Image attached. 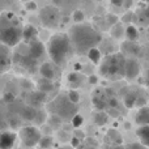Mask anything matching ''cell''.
<instances>
[{"mask_svg": "<svg viewBox=\"0 0 149 149\" xmlns=\"http://www.w3.org/2000/svg\"><path fill=\"white\" fill-rule=\"evenodd\" d=\"M72 46L79 52H88L101 42V34L88 24L77 22L70 30Z\"/></svg>", "mask_w": 149, "mask_h": 149, "instance_id": "cell-1", "label": "cell"}, {"mask_svg": "<svg viewBox=\"0 0 149 149\" xmlns=\"http://www.w3.org/2000/svg\"><path fill=\"white\" fill-rule=\"evenodd\" d=\"M72 41L70 36L63 33H56L50 38L49 45H47V52L54 64L63 65L67 60L68 55L72 49Z\"/></svg>", "mask_w": 149, "mask_h": 149, "instance_id": "cell-2", "label": "cell"}, {"mask_svg": "<svg viewBox=\"0 0 149 149\" xmlns=\"http://www.w3.org/2000/svg\"><path fill=\"white\" fill-rule=\"evenodd\" d=\"M126 59L123 54H113L106 56L101 64V74L106 76L110 80H119L124 77V68H126Z\"/></svg>", "mask_w": 149, "mask_h": 149, "instance_id": "cell-3", "label": "cell"}, {"mask_svg": "<svg viewBox=\"0 0 149 149\" xmlns=\"http://www.w3.org/2000/svg\"><path fill=\"white\" fill-rule=\"evenodd\" d=\"M22 30L24 29L18 28V26H3L1 31H0V39H1V43L7 45L9 47H15L22 39Z\"/></svg>", "mask_w": 149, "mask_h": 149, "instance_id": "cell-4", "label": "cell"}, {"mask_svg": "<svg viewBox=\"0 0 149 149\" xmlns=\"http://www.w3.org/2000/svg\"><path fill=\"white\" fill-rule=\"evenodd\" d=\"M18 136H20L21 141H22V144L25 147L31 148L39 144V141L42 139V132L34 126H26V127H21Z\"/></svg>", "mask_w": 149, "mask_h": 149, "instance_id": "cell-5", "label": "cell"}, {"mask_svg": "<svg viewBox=\"0 0 149 149\" xmlns=\"http://www.w3.org/2000/svg\"><path fill=\"white\" fill-rule=\"evenodd\" d=\"M55 105V113L59 114L63 119H72L76 115V103H73L70 98H59Z\"/></svg>", "mask_w": 149, "mask_h": 149, "instance_id": "cell-6", "label": "cell"}, {"mask_svg": "<svg viewBox=\"0 0 149 149\" xmlns=\"http://www.w3.org/2000/svg\"><path fill=\"white\" fill-rule=\"evenodd\" d=\"M41 21L45 26H49V28H54L58 25V21H59V12H58L56 7H45L41 10Z\"/></svg>", "mask_w": 149, "mask_h": 149, "instance_id": "cell-7", "label": "cell"}, {"mask_svg": "<svg viewBox=\"0 0 149 149\" xmlns=\"http://www.w3.org/2000/svg\"><path fill=\"white\" fill-rule=\"evenodd\" d=\"M140 73V63L135 58H127L126 68H124V77L128 80H134Z\"/></svg>", "mask_w": 149, "mask_h": 149, "instance_id": "cell-8", "label": "cell"}, {"mask_svg": "<svg viewBox=\"0 0 149 149\" xmlns=\"http://www.w3.org/2000/svg\"><path fill=\"white\" fill-rule=\"evenodd\" d=\"M28 52L31 58L38 60L39 58L45 54L43 43H42L41 41H38V39H33V41L29 42V45H28Z\"/></svg>", "mask_w": 149, "mask_h": 149, "instance_id": "cell-9", "label": "cell"}, {"mask_svg": "<svg viewBox=\"0 0 149 149\" xmlns=\"http://www.w3.org/2000/svg\"><path fill=\"white\" fill-rule=\"evenodd\" d=\"M17 135L12 131H3L0 136V149H12L16 143Z\"/></svg>", "mask_w": 149, "mask_h": 149, "instance_id": "cell-10", "label": "cell"}, {"mask_svg": "<svg viewBox=\"0 0 149 149\" xmlns=\"http://www.w3.org/2000/svg\"><path fill=\"white\" fill-rule=\"evenodd\" d=\"M9 64H10V47L1 43V46H0V65H1L3 72H5L8 70Z\"/></svg>", "mask_w": 149, "mask_h": 149, "instance_id": "cell-11", "label": "cell"}, {"mask_svg": "<svg viewBox=\"0 0 149 149\" xmlns=\"http://www.w3.org/2000/svg\"><path fill=\"white\" fill-rule=\"evenodd\" d=\"M135 122L139 126H145L149 124V107L148 106H141L135 114Z\"/></svg>", "mask_w": 149, "mask_h": 149, "instance_id": "cell-12", "label": "cell"}, {"mask_svg": "<svg viewBox=\"0 0 149 149\" xmlns=\"http://www.w3.org/2000/svg\"><path fill=\"white\" fill-rule=\"evenodd\" d=\"M38 110L33 106H25L22 107V110L20 111V118L24 120H36Z\"/></svg>", "mask_w": 149, "mask_h": 149, "instance_id": "cell-13", "label": "cell"}, {"mask_svg": "<svg viewBox=\"0 0 149 149\" xmlns=\"http://www.w3.org/2000/svg\"><path fill=\"white\" fill-rule=\"evenodd\" d=\"M136 135L139 137L140 143L145 147H149V124H145V126H140L139 128L136 130Z\"/></svg>", "mask_w": 149, "mask_h": 149, "instance_id": "cell-14", "label": "cell"}, {"mask_svg": "<svg viewBox=\"0 0 149 149\" xmlns=\"http://www.w3.org/2000/svg\"><path fill=\"white\" fill-rule=\"evenodd\" d=\"M137 97H139V93H137L136 90H130V92H127L126 94H124V98H123L126 107H128V109L135 107V106H136Z\"/></svg>", "mask_w": 149, "mask_h": 149, "instance_id": "cell-15", "label": "cell"}, {"mask_svg": "<svg viewBox=\"0 0 149 149\" xmlns=\"http://www.w3.org/2000/svg\"><path fill=\"white\" fill-rule=\"evenodd\" d=\"M37 36H38V31H37V29L34 28L33 25H28L24 28L22 30V39L25 42H31L33 39H37Z\"/></svg>", "mask_w": 149, "mask_h": 149, "instance_id": "cell-16", "label": "cell"}, {"mask_svg": "<svg viewBox=\"0 0 149 149\" xmlns=\"http://www.w3.org/2000/svg\"><path fill=\"white\" fill-rule=\"evenodd\" d=\"M39 72H41L43 79H49V80L55 79V71L50 63H43V64L41 65V68H39Z\"/></svg>", "mask_w": 149, "mask_h": 149, "instance_id": "cell-17", "label": "cell"}, {"mask_svg": "<svg viewBox=\"0 0 149 149\" xmlns=\"http://www.w3.org/2000/svg\"><path fill=\"white\" fill-rule=\"evenodd\" d=\"M123 47H124V50H126V52L131 54L132 56H136V55L139 54V51H140L139 45H137L136 42H134V41H128V39H127V42L123 45Z\"/></svg>", "mask_w": 149, "mask_h": 149, "instance_id": "cell-18", "label": "cell"}, {"mask_svg": "<svg viewBox=\"0 0 149 149\" xmlns=\"http://www.w3.org/2000/svg\"><path fill=\"white\" fill-rule=\"evenodd\" d=\"M126 38L128 41H134L136 42L139 39V30H137L136 26L134 25H128L126 28Z\"/></svg>", "mask_w": 149, "mask_h": 149, "instance_id": "cell-19", "label": "cell"}, {"mask_svg": "<svg viewBox=\"0 0 149 149\" xmlns=\"http://www.w3.org/2000/svg\"><path fill=\"white\" fill-rule=\"evenodd\" d=\"M93 118H94V123L97 124V126H105V124L107 123L109 115L105 113V111L98 110L97 113H95L94 115H93Z\"/></svg>", "mask_w": 149, "mask_h": 149, "instance_id": "cell-20", "label": "cell"}, {"mask_svg": "<svg viewBox=\"0 0 149 149\" xmlns=\"http://www.w3.org/2000/svg\"><path fill=\"white\" fill-rule=\"evenodd\" d=\"M88 54V58H89V60L92 63H94V64H98V63L101 62V51L97 49V47H93V49H90L89 51L86 52Z\"/></svg>", "mask_w": 149, "mask_h": 149, "instance_id": "cell-21", "label": "cell"}, {"mask_svg": "<svg viewBox=\"0 0 149 149\" xmlns=\"http://www.w3.org/2000/svg\"><path fill=\"white\" fill-rule=\"evenodd\" d=\"M111 36L115 39L122 38L123 36H126V29H123V26L120 24H114L113 29H111Z\"/></svg>", "mask_w": 149, "mask_h": 149, "instance_id": "cell-22", "label": "cell"}, {"mask_svg": "<svg viewBox=\"0 0 149 149\" xmlns=\"http://www.w3.org/2000/svg\"><path fill=\"white\" fill-rule=\"evenodd\" d=\"M38 88L41 92H50V90L54 89V84H52V80L49 79H43L38 82Z\"/></svg>", "mask_w": 149, "mask_h": 149, "instance_id": "cell-23", "label": "cell"}, {"mask_svg": "<svg viewBox=\"0 0 149 149\" xmlns=\"http://www.w3.org/2000/svg\"><path fill=\"white\" fill-rule=\"evenodd\" d=\"M62 122H63V118L59 115V114H52L51 116L49 118V124H50V127H52V128H59L60 127V124H62Z\"/></svg>", "mask_w": 149, "mask_h": 149, "instance_id": "cell-24", "label": "cell"}, {"mask_svg": "<svg viewBox=\"0 0 149 149\" xmlns=\"http://www.w3.org/2000/svg\"><path fill=\"white\" fill-rule=\"evenodd\" d=\"M52 144H54V139H52L51 136H49V135H46V136H42L41 141H39V147L42 149H49L52 147Z\"/></svg>", "mask_w": 149, "mask_h": 149, "instance_id": "cell-25", "label": "cell"}, {"mask_svg": "<svg viewBox=\"0 0 149 149\" xmlns=\"http://www.w3.org/2000/svg\"><path fill=\"white\" fill-rule=\"evenodd\" d=\"M92 102H93V106H94L97 110H103V109H105L106 102H105V100H102V98H100V97H93Z\"/></svg>", "mask_w": 149, "mask_h": 149, "instance_id": "cell-26", "label": "cell"}, {"mask_svg": "<svg viewBox=\"0 0 149 149\" xmlns=\"http://www.w3.org/2000/svg\"><path fill=\"white\" fill-rule=\"evenodd\" d=\"M71 122H72V126L74 128H80V127L84 124V118H82L80 114H76V115L71 119Z\"/></svg>", "mask_w": 149, "mask_h": 149, "instance_id": "cell-27", "label": "cell"}, {"mask_svg": "<svg viewBox=\"0 0 149 149\" xmlns=\"http://www.w3.org/2000/svg\"><path fill=\"white\" fill-rule=\"evenodd\" d=\"M68 81L70 84H73V88L77 85V82H80V76L77 72H73V73H70L68 74Z\"/></svg>", "mask_w": 149, "mask_h": 149, "instance_id": "cell-28", "label": "cell"}, {"mask_svg": "<svg viewBox=\"0 0 149 149\" xmlns=\"http://www.w3.org/2000/svg\"><path fill=\"white\" fill-rule=\"evenodd\" d=\"M67 97L70 98L73 103H77L80 101V94H79V92H77V90H70Z\"/></svg>", "mask_w": 149, "mask_h": 149, "instance_id": "cell-29", "label": "cell"}, {"mask_svg": "<svg viewBox=\"0 0 149 149\" xmlns=\"http://www.w3.org/2000/svg\"><path fill=\"white\" fill-rule=\"evenodd\" d=\"M85 18V15L82 10H74L73 12V21L74 22H82Z\"/></svg>", "mask_w": 149, "mask_h": 149, "instance_id": "cell-30", "label": "cell"}, {"mask_svg": "<svg viewBox=\"0 0 149 149\" xmlns=\"http://www.w3.org/2000/svg\"><path fill=\"white\" fill-rule=\"evenodd\" d=\"M20 85H21V88L22 89H25V90H33V82L31 81H29L28 79H22L21 80V82H20Z\"/></svg>", "mask_w": 149, "mask_h": 149, "instance_id": "cell-31", "label": "cell"}, {"mask_svg": "<svg viewBox=\"0 0 149 149\" xmlns=\"http://www.w3.org/2000/svg\"><path fill=\"white\" fill-rule=\"evenodd\" d=\"M45 120H46V115H45V113H42V111H39V110H38V114H37L36 122H37L38 124H41V123H43Z\"/></svg>", "mask_w": 149, "mask_h": 149, "instance_id": "cell-32", "label": "cell"}, {"mask_svg": "<svg viewBox=\"0 0 149 149\" xmlns=\"http://www.w3.org/2000/svg\"><path fill=\"white\" fill-rule=\"evenodd\" d=\"M123 149H147V147L140 143V144H128V145H126Z\"/></svg>", "mask_w": 149, "mask_h": 149, "instance_id": "cell-33", "label": "cell"}, {"mask_svg": "<svg viewBox=\"0 0 149 149\" xmlns=\"http://www.w3.org/2000/svg\"><path fill=\"white\" fill-rule=\"evenodd\" d=\"M147 101H148V100L144 97V95H139V97H137V101H136V106H137V107H141V106H145Z\"/></svg>", "mask_w": 149, "mask_h": 149, "instance_id": "cell-34", "label": "cell"}, {"mask_svg": "<svg viewBox=\"0 0 149 149\" xmlns=\"http://www.w3.org/2000/svg\"><path fill=\"white\" fill-rule=\"evenodd\" d=\"M80 144H81V139L77 136H73L72 139H71V145H72V148H79Z\"/></svg>", "mask_w": 149, "mask_h": 149, "instance_id": "cell-35", "label": "cell"}, {"mask_svg": "<svg viewBox=\"0 0 149 149\" xmlns=\"http://www.w3.org/2000/svg\"><path fill=\"white\" fill-rule=\"evenodd\" d=\"M18 124H20V119L16 118V116H10L9 118V126H12L13 128H16V127H18Z\"/></svg>", "mask_w": 149, "mask_h": 149, "instance_id": "cell-36", "label": "cell"}, {"mask_svg": "<svg viewBox=\"0 0 149 149\" xmlns=\"http://www.w3.org/2000/svg\"><path fill=\"white\" fill-rule=\"evenodd\" d=\"M3 98H4V101H5V102H8V103H9V102H13V101H15V94H13V93H9V92H8V93H5Z\"/></svg>", "mask_w": 149, "mask_h": 149, "instance_id": "cell-37", "label": "cell"}, {"mask_svg": "<svg viewBox=\"0 0 149 149\" xmlns=\"http://www.w3.org/2000/svg\"><path fill=\"white\" fill-rule=\"evenodd\" d=\"M25 8H26V10H36L37 9V4L34 1H30V0H29V1L26 3Z\"/></svg>", "mask_w": 149, "mask_h": 149, "instance_id": "cell-38", "label": "cell"}, {"mask_svg": "<svg viewBox=\"0 0 149 149\" xmlns=\"http://www.w3.org/2000/svg\"><path fill=\"white\" fill-rule=\"evenodd\" d=\"M131 18H132V15L131 13H127V15H124L123 16V18H122V21H123V22H131Z\"/></svg>", "mask_w": 149, "mask_h": 149, "instance_id": "cell-39", "label": "cell"}, {"mask_svg": "<svg viewBox=\"0 0 149 149\" xmlns=\"http://www.w3.org/2000/svg\"><path fill=\"white\" fill-rule=\"evenodd\" d=\"M132 4H134V0H124L123 7L126 8V9H128V8H131V7H132Z\"/></svg>", "mask_w": 149, "mask_h": 149, "instance_id": "cell-40", "label": "cell"}, {"mask_svg": "<svg viewBox=\"0 0 149 149\" xmlns=\"http://www.w3.org/2000/svg\"><path fill=\"white\" fill-rule=\"evenodd\" d=\"M124 3V0H111V4L115 5V7H122Z\"/></svg>", "mask_w": 149, "mask_h": 149, "instance_id": "cell-41", "label": "cell"}, {"mask_svg": "<svg viewBox=\"0 0 149 149\" xmlns=\"http://www.w3.org/2000/svg\"><path fill=\"white\" fill-rule=\"evenodd\" d=\"M89 82H90V84H97V82H98V77L94 76V74H92V76L89 77Z\"/></svg>", "mask_w": 149, "mask_h": 149, "instance_id": "cell-42", "label": "cell"}, {"mask_svg": "<svg viewBox=\"0 0 149 149\" xmlns=\"http://www.w3.org/2000/svg\"><path fill=\"white\" fill-rule=\"evenodd\" d=\"M145 85L149 88V70L147 71V73H145Z\"/></svg>", "mask_w": 149, "mask_h": 149, "instance_id": "cell-43", "label": "cell"}, {"mask_svg": "<svg viewBox=\"0 0 149 149\" xmlns=\"http://www.w3.org/2000/svg\"><path fill=\"white\" fill-rule=\"evenodd\" d=\"M109 113H110L113 116H119V113H118V111H115V113H114V109H110V111H109Z\"/></svg>", "mask_w": 149, "mask_h": 149, "instance_id": "cell-44", "label": "cell"}, {"mask_svg": "<svg viewBox=\"0 0 149 149\" xmlns=\"http://www.w3.org/2000/svg\"><path fill=\"white\" fill-rule=\"evenodd\" d=\"M74 68H76V71H80L81 70V64H80V63H76V64H74Z\"/></svg>", "mask_w": 149, "mask_h": 149, "instance_id": "cell-45", "label": "cell"}, {"mask_svg": "<svg viewBox=\"0 0 149 149\" xmlns=\"http://www.w3.org/2000/svg\"><path fill=\"white\" fill-rule=\"evenodd\" d=\"M111 106H113V107L114 106H116V100L115 98H111Z\"/></svg>", "mask_w": 149, "mask_h": 149, "instance_id": "cell-46", "label": "cell"}, {"mask_svg": "<svg viewBox=\"0 0 149 149\" xmlns=\"http://www.w3.org/2000/svg\"><path fill=\"white\" fill-rule=\"evenodd\" d=\"M124 127H127V128H131V124L127 123V124H124Z\"/></svg>", "mask_w": 149, "mask_h": 149, "instance_id": "cell-47", "label": "cell"}, {"mask_svg": "<svg viewBox=\"0 0 149 149\" xmlns=\"http://www.w3.org/2000/svg\"><path fill=\"white\" fill-rule=\"evenodd\" d=\"M88 149H97V148H94V147H90V148H88Z\"/></svg>", "mask_w": 149, "mask_h": 149, "instance_id": "cell-48", "label": "cell"}, {"mask_svg": "<svg viewBox=\"0 0 149 149\" xmlns=\"http://www.w3.org/2000/svg\"><path fill=\"white\" fill-rule=\"evenodd\" d=\"M22 1H25V3H28V1H29V0H22Z\"/></svg>", "mask_w": 149, "mask_h": 149, "instance_id": "cell-49", "label": "cell"}, {"mask_svg": "<svg viewBox=\"0 0 149 149\" xmlns=\"http://www.w3.org/2000/svg\"><path fill=\"white\" fill-rule=\"evenodd\" d=\"M147 1H149V0H147Z\"/></svg>", "mask_w": 149, "mask_h": 149, "instance_id": "cell-50", "label": "cell"}]
</instances>
